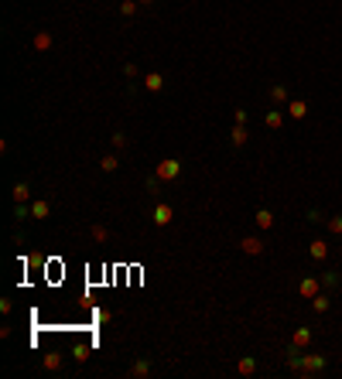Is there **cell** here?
Segmentation results:
<instances>
[{"label":"cell","instance_id":"2","mask_svg":"<svg viewBox=\"0 0 342 379\" xmlns=\"http://www.w3.org/2000/svg\"><path fill=\"white\" fill-rule=\"evenodd\" d=\"M298 294L311 301L315 294H322V280H318V277H304V280H301V287H298Z\"/></svg>","mask_w":342,"mask_h":379},{"label":"cell","instance_id":"13","mask_svg":"<svg viewBox=\"0 0 342 379\" xmlns=\"http://www.w3.org/2000/svg\"><path fill=\"white\" fill-rule=\"evenodd\" d=\"M28 199H31V188H28V184H18V188H14V202H18V205H24Z\"/></svg>","mask_w":342,"mask_h":379},{"label":"cell","instance_id":"7","mask_svg":"<svg viewBox=\"0 0 342 379\" xmlns=\"http://www.w3.org/2000/svg\"><path fill=\"white\" fill-rule=\"evenodd\" d=\"M311 342V328H298L294 331V342H291V348H304Z\"/></svg>","mask_w":342,"mask_h":379},{"label":"cell","instance_id":"25","mask_svg":"<svg viewBox=\"0 0 342 379\" xmlns=\"http://www.w3.org/2000/svg\"><path fill=\"white\" fill-rule=\"evenodd\" d=\"M120 11H123V14H127V18H130V14H133V11H137V0H123V4H120Z\"/></svg>","mask_w":342,"mask_h":379},{"label":"cell","instance_id":"12","mask_svg":"<svg viewBox=\"0 0 342 379\" xmlns=\"http://www.w3.org/2000/svg\"><path fill=\"white\" fill-rule=\"evenodd\" d=\"M236 369H240V376H253V372H257V362L247 355V359H240V365H236Z\"/></svg>","mask_w":342,"mask_h":379},{"label":"cell","instance_id":"11","mask_svg":"<svg viewBox=\"0 0 342 379\" xmlns=\"http://www.w3.org/2000/svg\"><path fill=\"white\" fill-rule=\"evenodd\" d=\"M257 226H260V229H270V226H274V216H270L267 209H257Z\"/></svg>","mask_w":342,"mask_h":379},{"label":"cell","instance_id":"20","mask_svg":"<svg viewBox=\"0 0 342 379\" xmlns=\"http://www.w3.org/2000/svg\"><path fill=\"white\" fill-rule=\"evenodd\" d=\"M325 226H328L335 236H342V216H332V219H325Z\"/></svg>","mask_w":342,"mask_h":379},{"label":"cell","instance_id":"27","mask_svg":"<svg viewBox=\"0 0 342 379\" xmlns=\"http://www.w3.org/2000/svg\"><path fill=\"white\" fill-rule=\"evenodd\" d=\"M137 4H151V0H137Z\"/></svg>","mask_w":342,"mask_h":379},{"label":"cell","instance_id":"10","mask_svg":"<svg viewBox=\"0 0 342 379\" xmlns=\"http://www.w3.org/2000/svg\"><path fill=\"white\" fill-rule=\"evenodd\" d=\"M144 86H147V89H151V92H157V89H161V86H164V79H161V75H157V72H151V75H144Z\"/></svg>","mask_w":342,"mask_h":379},{"label":"cell","instance_id":"1","mask_svg":"<svg viewBox=\"0 0 342 379\" xmlns=\"http://www.w3.org/2000/svg\"><path fill=\"white\" fill-rule=\"evenodd\" d=\"M178 171H182V164H178L175 157H168V161H161V164H157V181H175V178H178Z\"/></svg>","mask_w":342,"mask_h":379},{"label":"cell","instance_id":"23","mask_svg":"<svg viewBox=\"0 0 342 379\" xmlns=\"http://www.w3.org/2000/svg\"><path fill=\"white\" fill-rule=\"evenodd\" d=\"M93 239H96V243H106V239H110V233H106L103 226H93Z\"/></svg>","mask_w":342,"mask_h":379},{"label":"cell","instance_id":"19","mask_svg":"<svg viewBox=\"0 0 342 379\" xmlns=\"http://www.w3.org/2000/svg\"><path fill=\"white\" fill-rule=\"evenodd\" d=\"M322 287H339V273H335V270L322 273Z\"/></svg>","mask_w":342,"mask_h":379},{"label":"cell","instance_id":"15","mask_svg":"<svg viewBox=\"0 0 342 379\" xmlns=\"http://www.w3.org/2000/svg\"><path fill=\"white\" fill-rule=\"evenodd\" d=\"M281 123H284V116H281L277 109H267V126H270V130H281Z\"/></svg>","mask_w":342,"mask_h":379},{"label":"cell","instance_id":"5","mask_svg":"<svg viewBox=\"0 0 342 379\" xmlns=\"http://www.w3.org/2000/svg\"><path fill=\"white\" fill-rule=\"evenodd\" d=\"M287 116L304 120V116H308V103H304V99H291V103H287Z\"/></svg>","mask_w":342,"mask_h":379},{"label":"cell","instance_id":"8","mask_svg":"<svg viewBox=\"0 0 342 379\" xmlns=\"http://www.w3.org/2000/svg\"><path fill=\"white\" fill-rule=\"evenodd\" d=\"M325 256H328V243H325V239H315V243H311V260H325Z\"/></svg>","mask_w":342,"mask_h":379},{"label":"cell","instance_id":"24","mask_svg":"<svg viewBox=\"0 0 342 379\" xmlns=\"http://www.w3.org/2000/svg\"><path fill=\"white\" fill-rule=\"evenodd\" d=\"M151 372V362H137L133 369H130V376H147Z\"/></svg>","mask_w":342,"mask_h":379},{"label":"cell","instance_id":"3","mask_svg":"<svg viewBox=\"0 0 342 379\" xmlns=\"http://www.w3.org/2000/svg\"><path fill=\"white\" fill-rule=\"evenodd\" d=\"M171 219H175L171 205H168V202H157V205H154V222H157V226H171Z\"/></svg>","mask_w":342,"mask_h":379},{"label":"cell","instance_id":"17","mask_svg":"<svg viewBox=\"0 0 342 379\" xmlns=\"http://www.w3.org/2000/svg\"><path fill=\"white\" fill-rule=\"evenodd\" d=\"M270 99H274V103H287V89H284V86H274V89H270Z\"/></svg>","mask_w":342,"mask_h":379},{"label":"cell","instance_id":"14","mask_svg":"<svg viewBox=\"0 0 342 379\" xmlns=\"http://www.w3.org/2000/svg\"><path fill=\"white\" fill-rule=\"evenodd\" d=\"M35 48H38V52H45V48H52V35H48V31H41V35H35Z\"/></svg>","mask_w":342,"mask_h":379},{"label":"cell","instance_id":"21","mask_svg":"<svg viewBox=\"0 0 342 379\" xmlns=\"http://www.w3.org/2000/svg\"><path fill=\"white\" fill-rule=\"evenodd\" d=\"M45 369H62V355H45Z\"/></svg>","mask_w":342,"mask_h":379},{"label":"cell","instance_id":"18","mask_svg":"<svg viewBox=\"0 0 342 379\" xmlns=\"http://www.w3.org/2000/svg\"><path fill=\"white\" fill-rule=\"evenodd\" d=\"M99 167H103V171H116V167H120V161H116L113 154H106V157L99 161Z\"/></svg>","mask_w":342,"mask_h":379},{"label":"cell","instance_id":"6","mask_svg":"<svg viewBox=\"0 0 342 379\" xmlns=\"http://www.w3.org/2000/svg\"><path fill=\"white\" fill-rule=\"evenodd\" d=\"M240 250L243 253H250V256H257L264 246H260V239H253V236H247V239H240Z\"/></svg>","mask_w":342,"mask_h":379},{"label":"cell","instance_id":"9","mask_svg":"<svg viewBox=\"0 0 342 379\" xmlns=\"http://www.w3.org/2000/svg\"><path fill=\"white\" fill-rule=\"evenodd\" d=\"M311 307H315V311H318V314H325V311H328V307H332V301H328V297H325V294H315V297H311Z\"/></svg>","mask_w":342,"mask_h":379},{"label":"cell","instance_id":"16","mask_svg":"<svg viewBox=\"0 0 342 379\" xmlns=\"http://www.w3.org/2000/svg\"><path fill=\"white\" fill-rule=\"evenodd\" d=\"M247 140H250V137H247V130H243V126L236 123V130H233V147H243Z\"/></svg>","mask_w":342,"mask_h":379},{"label":"cell","instance_id":"22","mask_svg":"<svg viewBox=\"0 0 342 379\" xmlns=\"http://www.w3.org/2000/svg\"><path fill=\"white\" fill-rule=\"evenodd\" d=\"M45 212H48V202H35V205H31V216H35V219H41Z\"/></svg>","mask_w":342,"mask_h":379},{"label":"cell","instance_id":"26","mask_svg":"<svg viewBox=\"0 0 342 379\" xmlns=\"http://www.w3.org/2000/svg\"><path fill=\"white\" fill-rule=\"evenodd\" d=\"M86 359H89V345H79L76 348V362H86Z\"/></svg>","mask_w":342,"mask_h":379},{"label":"cell","instance_id":"4","mask_svg":"<svg viewBox=\"0 0 342 379\" xmlns=\"http://www.w3.org/2000/svg\"><path fill=\"white\" fill-rule=\"evenodd\" d=\"M325 369V355H301V372H322Z\"/></svg>","mask_w":342,"mask_h":379}]
</instances>
